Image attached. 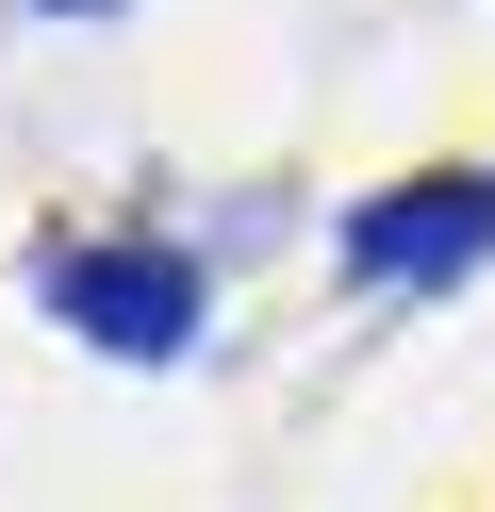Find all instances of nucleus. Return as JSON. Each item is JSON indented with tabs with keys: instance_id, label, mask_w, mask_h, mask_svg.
Listing matches in <instances>:
<instances>
[{
	"instance_id": "obj_3",
	"label": "nucleus",
	"mask_w": 495,
	"mask_h": 512,
	"mask_svg": "<svg viewBox=\"0 0 495 512\" xmlns=\"http://www.w3.org/2000/svg\"><path fill=\"white\" fill-rule=\"evenodd\" d=\"M33 17H116V0H33Z\"/></svg>"
},
{
	"instance_id": "obj_1",
	"label": "nucleus",
	"mask_w": 495,
	"mask_h": 512,
	"mask_svg": "<svg viewBox=\"0 0 495 512\" xmlns=\"http://www.w3.org/2000/svg\"><path fill=\"white\" fill-rule=\"evenodd\" d=\"M33 298L83 347H116V364H182V347L215 331V265H198L182 232H50L33 248Z\"/></svg>"
},
{
	"instance_id": "obj_2",
	"label": "nucleus",
	"mask_w": 495,
	"mask_h": 512,
	"mask_svg": "<svg viewBox=\"0 0 495 512\" xmlns=\"http://www.w3.org/2000/svg\"><path fill=\"white\" fill-rule=\"evenodd\" d=\"M330 265L363 298H429V281L495 265V166H429V182H380V199L330 232Z\"/></svg>"
}]
</instances>
